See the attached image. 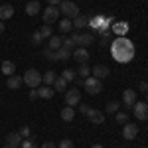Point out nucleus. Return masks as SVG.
I'll return each mask as SVG.
<instances>
[{"label": "nucleus", "mask_w": 148, "mask_h": 148, "mask_svg": "<svg viewBox=\"0 0 148 148\" xmlns=\"http://www.w3.org/2000/svg\"><path fill=\"white\" fill-rule=\"evenodd\" d=\"M125 30H128V24H116L114 26V32L116 34H125Z\"/></svg>", "instance_id": "e433bc0d"}, {"label": "nucleus", "mask_w": 148, "mask_h": 148, "mask_svg": "<svg viewBox=\"0 0 148 148\" xmlns=\"http://www.w3.org/2000/svg\"><path fill=\"white\" fill-rule=\"evenodd\" d=\"M132 113L138 121H148V103H134L132 105Z\"/></svg>", "instance_id": "423d86ee"}, {"label": "nucleus", "mask_w": 148, "mask_h": 148, "mask_svg": "<svg viewBox=\"0 0 148 148\" xmlns=\"http://www.w3.org/2000/svg\"><path fill=\"white\" fill-rule=\"evenodd\" d=\"M57 148H73V140H69V138H63V140L57 144Z\"/></svg>", "instance_id": "f704fd0d"}, {"label": "nucleus", "mask_w": 148, "mask_h": 148, "mask_svg": "<svg viewBox=\"0 0 148 148\" xmlns=\"http://www.w3.org/2000/svg\"><path fill=\"white\" fill-rule=\"evenodd\" d=\"M87 116H89V121L95 123V125H103V121H105V114H103L101 111H97V109H89Z\"/></svg>", "instance_id": "4468645a"}, {"label": "nucleus", "mask_w": 148, "mask_h": 148, "mask_svg": "<svg viewBox=\"0 0 148 148\" xmlns=\"http://www.w3.org/2000/svg\"><path fill=\"white\" fill-rule=\"evenodd\" d=\"M18 132H20L22 140H24V138H30V136H32V130H30V126H22V128H20Z\"/></svg>", "instance_id": "2f4dec72"}, {"label": "nucleus", "mask_w": 148, "mask_h": 148, "mask_svg": "<svg viewBox=\"0 0 148 148\" xmlns=\"http://www.w3.org/2000/svg\"><path fill=\"white\" fill-rule=\"evenodd\" d=\"M71 40L75 42V46L87 47V46L93 44V34H79V32H73V34H71Z\"/></svg>", "instance_id": "39448f33"}, {"label": "nucleus", "mask_w": 148, "mask_h": 148, "mask_svg": "<svg viewBox=\"0 0 148 148\" xmlns=\"http://www.w3.org/2000/svg\"><path fill=\"white\" fill-rule=\"evenodd\" d=\"M6 144L8 146H20L22 144V136H20V132H10V134H6Z\"/></svg>", "instance_id": "f3484780"}, {"label": "nucleus", "mask_w": 148, "mask_h": 148, "mask_svg": "<svg viewBox=\"0 0 148 148\" xmlns=\"http://www.w3.org/2000/svg\"><path fill=\"white\" fill-rule=\"evenodd\" d=\"M42 42H44L42 34H40V32H34V34H32V44H34V46H40Z\"/></svg>", "instance_id": "473e14b6"}, {"label": "nucleus", "mask_w": 148, "mask_h": 148, "mask_svg": "<svg viewBox=\"0 0 148 148\" xmlns=\"http://www.w3.org/2000/svg\"><path fill=\"white\" fill-rule=\"evenodd\" d=\"M53 95H56V91H53L51 87H47V85L38 89V97H40V99H51Z\"/></svg>", "instance_id": "412c9836"}, {"label": "nucleus", "mask_w": 148, "mask_h": 148, "mask_svg": "<svg viewBox=\"0 0 148 148\" xmlns=\"http://www.w3.org/2000/svg\"><path fill=\"white\" fill-rule=\"evenodd\" d=\"M61 47H65V49H69V51H73L75 49V42L71 40V38H65V40H61Z\"/></svg>", "instance_id": "c756f323"}, {"label": "nucleus", "mask_w": 148, "mask_h": 148, "mask_svg": "<svg viewBox=\"0 0 148 148\" xmlns=\"http://www.w3.org/2000/svg\"><path fill=\"white\" fill-rule=\"evenodd\" d=\"M89 73H91V67H89L87 63H81V65H79V71H77V75L87 79V77H89Z\"/></svg>", "instance_id": "bb28decb"}, {"label": "nucleus", "mask_w": 148, "mask_h": 148, "mask_svg": "<svg viewBox=\"0 0 148 148\" xmlns=\"http://www.w3.org/2000/svg\"><path fill=\"white\" fill-rule=\"evenodd\" d=\"M138 134V125H134V123H126L125 128H123V136L126 138V140H134Z\"/></svg>", "instance_id": "1a4fd4ad"}, {"label": "nucleus", "mask_w": 148, "mask_h": 148, "mask_svg": "<svg viewBox=\"0 0 148 148\" xmlns=\"http://www.w3.org/2000/svg\"><path fill=\"white\" fill-rule=\"evenodd\" d=\"M57 8H59V14L63 12V16L69 18V20H73L75 16H79V8H77V4L71 2V0H61Z\"/></svg>", "instance_id": "f03ea898"}, {"label": "nucleus", "mask_w": 148, "mask_h": 148, "mask_svg": "<svg viewBox=\"0 0 148 148\" xmlns=\"http://www.w3.org/2000/svg\"><path fill=\"white\" fill-rule=\"evenodd\" d=\"M61 47V38L59 36H51L47 42V49H59Z\"/></svg>", "instance_id": "b1692460"}, {"label": "nucleus", "mask_w": 148, "mask_h": 148, "mask_svg": "<svg viewBox=\"0 0 148 148\" xmlns=\"http://www.w3.org/2000/svg\"><path fill=\"white\" fill-rule=\"evenodd\" d=\"M71 24H73V28L79 32L81 28H87V24H89V16L79 14V16H75V18H73V22H71Z\"/></svg>", "instance_id": "dca6fc26"}, {"label": "nucleus", "mask_w": 148, "mask_h": 148, "mask_svg": "<svg viewBox=\"0 0 148 148\" xmlns=\"http://www.w3.org/2000/svg\"><path fill=\"white\" fill-rule=\"evenodd\" d=\"M53 91H67V81L63 79V77H56V81H53Z\"/></svg>", "instance_id": "4be33fe9"}, {"label": "nucleus", "mask_w": 148, "mask_h": 148, "mask_svg": "<svg viewBox=\"0 0 148 148\" xmlns=\"http://www.w3.org/2000/svg\"><path fill=\"white\" fill-rule=\"evenodd\" d=\"M91 73H93V77H97V79H101V81L111 75V71H109L107 65H95V67L91 69Z\"/></svg>", "instance_id": "9b49d317"}, {"label": "nucleus", "mask_w": 148, "mask_h": 148, "mask_svg": "<svg viewBox=\"0 0 148 148\" xmlns=\"http://www.w3.org/2000/svg\"><path fill=\"white\" fill-rule=\"evenodd\" d=\"M71 53H73V51H69L65 47H59V49H57V61H67L69 57H71Z\"/></svg>", "instance_id": "393cba45"}, {"label": "nucleus", "mask_w": 148, "mask_h": 148, "mask_svg": "<svg viewBox=\"0 0 148 148\" xmlns=\"http://www.w3.org/2000/svg\"><path fill=\"white\" fill-rule=\"evenodd\" d=\"M42 16H44V22L49 26V24H53L57 18H59V8H57V6H47Z\"/></svg>", "instance_id": "6e6552de"}, {"label": "nucleus", "mask_w": 148, "mask_h": 148, "mask_svg": "<svg viewBox=\"0 0 148 148\" xmlns=\"http://www.w3.org/2000/svg\"><path fill=\"white\" fill-rule=\"evenodd\" d=\"M4 148H16V146H8V144H6V146H4Z\"/></svg>", "instance_id": "49530a36"}, {"label": "nucleus", "mask_w": 148, "mask_h": 148, "mask_svg": "<svg viewBox=\"0 0 148 148\" xmlns=\"http://www.w3.org/2000/svg\"><path fill=\"white\" fill-rule=\"evenodd\" d=\"M38 12H40V2L38 0H32V2L26 4V14L28 16H36Z\"/></svg>", "instance_id": "aec40b11"}, {"label": "nucleus", "mask_w": 148, "mask_h": 148, "mask_svg": "<svg viewBox=\"0 0 148 148\" xmlns=\"http://www.w3.org/2000/svg\"><path fill=\"white\" fill-rule=\"evenodd\" d=\"M61 119H63L65 123H71V121L75 119V109H73V107H63V109H61Z\"/></svg>", "instance_id": "6ab92c4d"}, {"label": "nucleus", "mask_w": 148, "mask_h": 148, "mask_svg": "<svg viewBox=\"0 0 148 148\" xmlns=\"http://www.w3.org/2000/svg\"><path fill=\"white\" fill-rule=\"evenodd\" d=\"M56 77H57V75H56V71H47V73H44V75H42V81H44L47 87H49V85H53Z\"/></svg>", "instance_id": "a878e982"}, {"label": "nucleus", "mask_w": 148, "mask_h": 148, "mask_svg": "<svg viewBox=\"0 0 148 148\" xmlns=\"http://www.w3.org/2000/svg\"><path fill=\"white\" fill-rule=\"evenodd\" d=\"M24 83L30 87V89H36L40 83H42V73L40 71H36V69H28L26 73H24Z\"/></svg>", "instance_id": "20e7f679"}, {"label": "nucleus", "mask_w": 148, "mask_h": 148, "mask_svg": "<svg viewBox=\"0 0 148 148\" xmlns=\"http://www.w3.org/2000/svg\"><path fill=\"white\" fill-rule=\"evenodd\" d=\"M2 32H4V24L0 22V34H2Z\"/></svg>", "instance_id": "a18cd8bd"}, {"label": "nucleus", "mask_w": 148, "mask_h": 148, "mask_svg": "<svg viewBox=\"0 0 148 148\" xmlns=\"http://www.w3.org/2000/svg\"><path fill=\"white\" fill-rule=\"evenodd\" d=\"M22 83H24V79H22V77H18V75H10L8 81H6L8 89H20V87H22Z\"/></svg>", "instance_id": "a211bd4d"}, {"label": "nucleus", "mask_w": 148, "mask_h": 148, "mask_svg": "<svg viewBox=\"0 0 148 148\" xmlns=\"http://www.w3.org/2000/svg\"><path fill=\"white\" fill-rule=\"evenodd\" d=\"M61 0H47V6H59Z\"/></svg>", "instance_id": "a19ab883"}, {"label": "nucleus", "mask_w": 148, "mask_h": 148, "mask_svg": "<svg viewBox=\"0 0 148 148\" xmlns=\"http://www.w3.org/2000/svg\"><path fill=\"white\" fill-rule=\"evenodd\" d=\"M91 148H105V146H103V144H93Z\"/></svg>", "instance_id": "c03bdc74"}, {"label": "nucleus", "mask_w": 148, "mask_h": 148, "mask_svg": "<svg viewBox=\"0 0 148 148\" xmlns=\"http://www.w3.org/2000/svg\"><path fill=\"white\" fill-rule=\"evenodd\" d=\"M30 99H38V89H32L30 91Z\"/></svg>", "instance_id": "79ce46f5"}, {"label": "nucleus", "mask_w": 148, "mask_h": 148, "mask_svg": "<svg viewBox=\"0 0 148 148\" xmlns=\"http://www.w3.org/2000/svg\"><path fill=\"white\" fill-rule=\"evenodd\" d=\"M40 34H42V38H51V28H49V26L46 24V26L40 30Z\"/></svg>", "instance_id": "c9c22d12"}, {"label": "nucleus", "mask_w": 148, "mask_h": 148, "mask_svg": "<svg viewBox=\"0 0 148 148\" xmlns=\"http://www.w3.org/2000/svg\"><path fill=\"white\" fill-rule=\"evenodd\" d=\"M0 71L4 73V75H14L16 73V63L14 61H10V59H6V61H2V65H0Z\"/></svg>", "instance_id": "2eb2a0df"}, {"label": "nucleus", "mask_w": 148, "mask_h": 148, "mask_svg": "<svg viewBox=\"0 0 148 148\" xmlns=\"http://www.w3.org/2000/svg\"><path fill=\"white\" fill-rule=\"evenodd\" d=\"M71 56L75 57V61H77V63H87V61H89V51H87V49H85V47H75V49H73V53H71Z\"/></svg>", "instance_id": "9d476101"}, {"label": "nucleus", "mask_w": 148, "mask_h": 148, "mask_svg": "<svg viewBox=\"0 0 148 148\" xmlns=\"http://www.w3.org/2000/svg\"><path fill=\"white\" fill-rule=\"evenodd\" d=\"M119 109H121V105H119V103L116 101H111V103H107V109H105V111H107V113L111 114V113H119Z\"/></svg>", "instance_id": "cd10ccee"}, {"label": "nucleus", "mask_w": 148, "mask_h": 148, "mask_svg": "<svg viewBox=\"0 0 148 148\" xmlns=\"http://www.w3.org/2000/svg\"><path fill=\"white\" fill-rule=\"evenodd\" d=\"M123 103H125L126 107H132V105L136 103V91L125 89V93H123Z\"/></svg>", "instance_id": "ddd939ff"}, {"label": "nucleus", "mask_w": 148, "mask_h": 148, "mask_svg": "<svg viewBox=\"0 0 148 148\" xmlns=\"http://www.w3.org/2000/svg\"><path fill=\"white\" fill-rule=\"evenodd\" d=\"M111 53L116 61L121 63H128L132 57H134V46L130 40L126 38H116L113 44H111Z\"/></svg>", "instance_id": "f257e3e1"}, {"label": "nucleus", "mask_w": 148, "mask_h": 148, "mask_svg": "<svg viewBox=\"0 0 148 148\" xmlns=\"http://www.w3.org/2000/svg\"><path fill=\"white\" fill-rule=\"evenodd\" d=\"M83 87H85V91L89 93V95H99L103 91V81L93 77V75H89L87 79L83 81Z\"/></svg>", "instance_id": "7ed1b4c3"}, {"label": "nucleus", "mask_w": 148, "mask_h": 148, "mask_svg": "<svg viewBox=\"0 0 148 148\" xmlns=\"http://www.w3.org/2000/svg\"><path fill=\"white\" fill-rule=\"evenodd\" d=\"M89 109H91L89 105H83V103H79V111H81L83 114H87V113H89Z\"/></svg>", "instance_id": "58836bf2"}, {"label": "nucleus", "mask_w": 148, "mask_h": 148, "mask_svg": "<svg viewBox=\"0 0 148 148\" xmlns=\"http://www.w3.org/2000/svg\"><path fill=\"white\" fill-rule=\"evenodd\" d=\"M140 148H144V146H140Z\"/></svg>", "instance_id": "09e8293b"}, {"label": "nucleus", "mask_w": 148, "mask_h": 148, "mask_svg": "<svg viewBox=\"0 0 148 148\" xmlns=\"http://www.w3.org/2000/svg\"><path fill=\"white\" fill-rule=\"evenodd\" d=\"M12 16H14V6H12V4H2V6H0V22L10 20Z\"/></svg>", "instance_id": "f8f14e48"}, {"label": "nucleus", "mask_w": 148, "mask_h": 148, "mask_svg": "<svg viewBox=\"0 0 148 148\" xmlns=\"http://www.w3.org/2000/svg\"><path fill=\"white\" fill-rule=\"evenodd\" d=\"M65 103H67V107H75V105H79V103H81V91H79V87L69 89V91L65 93Z\"/></svg>", "instance_id": "0eeeda50"}, {"label": "nucleus", "mask_w": 148, "mask_h": 148, "mask_svg": "<svg viewBox=\"0 0 148 148\" xmlns=\"http://www.w3.org/2000/svg\"><path fill=\"white\" fill-rule=\"evenodd\" d=\"M44 53H46V57L49 61H57V49H46Z\"/></svg>", "instance_id": "7c9ffc66"}, {"label": "nucleus", "mask_w": 148, "mask_h": 148, "mask_svg": "<svg viewBox=\"0 0 148 148\" xmlns=\"http://www.w3.org/2000/svg\"><path fill=\"white\" fill-rule=\"evenodd\" d=\"M71 30H73L71 20H69V18H63V20L59 22V32H61V34H67V32H71Z\"/></svg>", "instance_id": "5701e85b"}, {"label": "nucleus", "mask_w": 148, "mask_h": 148, "mask_svg": "<svg viewBox=\"0 0 148 148\" xmlns=\"http://www.w3.org/2000/svg\"><path fill=\"white\" fill-rule=\"evenodd\" d=\"M146 93H148V91H146ZM146 103H148V95H146Z\"/></svg>", "instance_id": "de8ad7c7"}, {"label": "nucleus", "mask_w": 148, "mask_h": 148, "mask_svg": "<svg viewBox=\"0 0 148 148\" xmlns=\"http://www.w3.org/2000/svg\"><path fill=\"white\" fill-rule=\"evenodd\" d=\"M20 146H22V148H38V146L34 144V142H32V140H28V138H24V140H22V144H20Z\"/></svg>", "instance_id": "4c0bfd02"}, {"label": "nucleus", "mask_w": 148, "mask_h": 148, "mask_svg": "<svg viewBox=\"0 0 148 148\" xmlns=\"http://www.w3.org/2000/svg\"><path fill=\"white\" fill-rule=\"evenodd\" d=\"M138 89H140V91H148V83L146 81H140V83H138Z\"/></svg>", "instance_id": "ea45409f"}, {"label": "nucleus", "mask_w": 148, "mask_h": 148, "mask_svg": "<svg viewBox=\"0 0 148 148\" xmlns=\"http://www.w3.org/2000/svg\"><path fill=\"white\" fill-rule=\"evenodd\" d=\"M61 77L67 81V83H71V81H75L77 79V75H75V71H71V69H65L63 73H61Z\"/></svg>", "instance_id": "c85d7f7f"}, {"label": "nucleus", "mask_w": 148, "mask_h": 148, "mask_svg": "<svg viewBox=\"0 0 148 148\" xmlns=\"http://www.w3.org/2000/svg\"><path fill=\"white\" fill-rule=\"evenodd\" d=\"M42 148H57V144H53V142H46Z\"/></svg>", "instance_id": "37998d69"}, {"label": "nucleus", "mask_w": 148, "mask_h": 148, "mask_svg": "<svg viewBox=\"0 0 148 148\" xmlns=\"http://www.w3.org/2000/svg\"><path fill=\"white\" fill-rule=\"evenodd\" d=\"M114 114H116V123H123V125H126V123H128L126 113H121V111H119V113H114Z\"/></svg>", "instance_id": "72a5a7b5"}]
</instances>
